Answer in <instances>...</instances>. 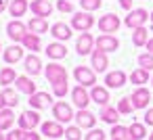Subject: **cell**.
I'll return each instance as SVG.
<instances>
[{"instance_id": "cell-1", "label": "cell", "mask_w": 153, "mask_h": 140, "mask_svg": "<svg viewBox=\"0 0 153 140\" xmlns=\"http://www.w3.org/2000/svg\"><path fill=\"white\" fill-rule=\"evenodd\" d=\"M149 13L145 11V9H132L128 15H126V19H124V25L126 27H130V29H136V27H145V23L149 21Z\"/></svg>"}, {"instance_id": "cell-2", "label": "cell", "mask_w": 153, "mask_h": 140, "mask_svg": "<svg viewBox=\"0 0 153 140\" xmlns=\"http://www.w3.org/2000/svg\"><path fill=\"white\" fill-rule=\"evenodd\" d=\"M94 73H97L94 69L84 67V65H80V67L74 69V77H76V82H78L80 86H86V88L97 84V75H94Z\"/></svg>"}, {"instance_id": "cell-3", "label": "cell", "mask_w": 153, "mask_h": 140, "mask_svg": "<svg viewBox=\"0 0 153 140\" xmlns=\"http://www.w3.org/2000/svg\"><path fill=\"white\" fill-rule=\"evenodd\" d=\"M53 117H55L59 123H67V121L76 119V113H74V109H71L65 100H59V102H55V107H53Z\"/></svg>"}, {"instance_id": "cell-4", "label": "cell", "mask_w": 153, "mask_h": 140, "mask_svg": "<svg viewBox=\"0 0 153 140\" xmlns=\"http://www.w3.org/2000/svg\"><path fill=\"white\" fill-rule=\"evenodd\" d=\"M92 25H94V17L88 11H80L71 17V27L78 29V32H88Z\"/></svg>"}, {"instance_id": "cell-5", "label": "cell", "mask_w": 153, "mask_h": 140, "mask_svg": "<svg viewBox=\"0 0 153 140\" xmlns=\"http://www.w3.org/2000/svg\"><path fill=\"white\" fill-rule=\"evenodd\" d=\"M94 46H97V50H103V52H115L120 48V40L113 34H103L94 40Z\"/></svg>"}, {"instance_id": "cell-6", "label": "cell", "mask_w": 153, "mask_h": 140, "mask_svg": "<svg viewBox=\"0 0 153 140\" xmlns=\"http://www.w3.org/2000/svg\"><path fill=\"white\" fill-rule=\"evenodd\" d=\"M44 75L51 84H59V82H67V71L63 65L59 63H48V67L44 69Z\"/></svg>"}, {"instance_id": "cell-7", "label": "cell", "mask_w": 153, "mask_h": 140, "mask_svg": "<svg viewBox=\"0 0 153 140\" xmlns=\"http://www.w3.org/2000/svg\"><path fill=\"white\" fill-rule=\"evenodd\" d=\"M7 36L17 44V42H23V38L27 36V25L25 23H21L19 19H15V21H11L9 25H7Z\"/></svg>"}, {"instance_id": "cell-8", "label": "cell", "mask_w": 153, "mask_h": 140, "mask_svg": "<svg viewBox=\"0 0 153 140\" xmlns=\"http://www.w3.org/2000/svg\"><path fill=\"white\" fill-rule=\"evenodd\" d=\"M92 50H94V38L88 32H82L80 38L76 40V52L80 57H86V55H92Z\"/></svg>"}, {"instance_id": "cell-9", "label": "cell", "mask_w": 153, "mask_h": 140, "mask_svg": "<svg viewBox=\"0 0 153 140\" xmlns=\"http://www.w3.org/2000/svg\"><path fill=\"white\" fill-rule=\"evenodd\" d=\"M120 17L117 15H113V13H107V15H103L101 19H99V29L103 32V34H115L117 29H120Z\"/></svg>"}, {"instance_id": "cell-10", "label": "cell", "mask_w": 153, "mask_h": 140, "mask_svg": "<svg viewBox=\"0 0 153 140\" xmlns=\"http://www.w3.org/2000/svg\"><path fill=\"white\" fill-rule=\"evenodd\" d=\"M38 125H40V115H38L36 111H23V113L19 115V127H21V130L30 132V130H34V127H38Z\"/></svg>"}, {"instance_id": "cell-11", "label": "cell", "mask_w": 153, "mask_h": 140, "mask_svg": "<svg viewBox=\"0 0 153 140\" xmlns=\"http://www.w3.org/2000/svg\"><path fill=\"white\" fill-rule=\"evenodd\" d=\"M71 100H74V105H76L78 109H86L92 98H90V94L86 92V86H80V84H78V86L71 90Z\"/></svg>"}, {"instance_id": "cell-12", "label": "cell", "mask_w": 153, "mask_h": 140, "mask_svg": "<svg viewBox=\"0 0 153 140\" xmlns=\"http://www.w3.org/2000/svg\"><path fill=\"white\" fill-rule=\"evenodd\" d=\"M132 105H134V109H147L149 107V100H151V92L147 90V88H143V86H138L134 92H132Z\"/></svg>"}, {"instance_id": "cell-13", "label": "cell", "mask_w": 153, "mask_h": 140, "mask_svg": "<svg viewBox=\"0 0 153 140\" xmlns=\"http://www.w3.org/2000/svg\"><path fill=\"white\" fill-rule=\"evenodd\" d=\"M90 67L94 69V71H99V73H103V71H107V67H109V59H107V52H103V50H92V55H90Z\"/></svg>"}, {"instance_id": "cell-14", "label": "cell", "mask_w": 153, "mask_h": 140, "mask_svg": "<svg viewBox=\"0 0 153 140\" xmlns=\"http://www.w3.org/2000/svg\"><path fill=\"white\" fill-rule=\"evenodd\" d=\"M30 9H32V13L36 15V17H51V13H53V4H51V0H32V4H30Z\"/></svg>"}, {"instance_id": "cell-15", "label": "cell", "mask_w": 153, "mask_h": 140, "mask_svg": "<svg viewBox=\"0 0 153 140\" xmlns=\"http://www.w3.org/2000/svg\"><path fill=\"white\" fill-rule=\"evenodd\" d=\"M76 123L82 127V130H92L94 127V123H97V115H92L88 109H80L78 113H76Z\"/></svg>"}, {"instance_id": "cell-16", "label": "cell", "mask_w": 153, "mask_h": 140, "mask_svg": "<svg viewBox=\"0 0 153 140\" xmlns=\"http://www.w3.org/2000/svg\"><path fill=\"white\" fill-rule=\"evenodd\" d=\"M42 134L46 138H61V136H65V127L59 121H44L42 123Z\"/></svg>"}, {"instance_id": "cell-17", "label": "cell", "mask_w": 153, "mask_h": 140, "mask_svg": "<svg viewBox=\"0 0 153 140\" xmlns=\"http://www.w3.org/2000/svg\"><path fill=\"white\" fill-rule=\"evenodd\" d=\"M126 80H128V75L124 73V71H109L107 75H105V86L107 88H122L124 84H126Z\"/></svg>"}, {"instance_id": "cell-18", "label": "cell", "mask_w": 153, "mask_h": 140, "mask_svg": "<svg viewBox=\"0 0 153 140\" xmlns=\"http://www.w3.org/2000/svg\"><path fill=\"white\" fill-rule=\"evenodd\" d=\"M46 57L48 59H55V61H59V59H65L67 57V46L65 44H61V42H51L48 46H46Z\"/></svg>"}, {"instance_id": "cell-19", "label": "cell", "mask_w": 153, "mask_h": 140, "mask_svg": "<svg viewBox=\"0 0 153 140\" xmlns=\"http://www.w3.org/2000/svg\"><path fill=\"white\" fill-rule=\"evenodd\" d=\"M15 88L19 90V92H23V94H34V92H38L36 90V84H34V80L30 77V75H19L17 80H15Z\"/></svg>"}, {"instance_id": "cell-20", "label": "cell", "mask_w": 153, "mask_h": 140, "mask_svg": "<svg viewBox=\"0 0 153 140\" xmlns=\"http://www.w3.org/2000/svg\"><path fill=\"white\" fill-rule=\"evenodd\" d=\"M51 102H53V96H51L48 92H34V94L30 96L32 109H46Z\"/></svg>"}, {"instance_id": "cell-21", "label": "cell", "mask_w": 153, "mask_h": 140, "mask_svg": "<svg viewBox=\"0 0 153 140\" xmlns=\"http://www.w3.org/2000/svg\"><path fill=\"white\" fill-rule=\"evenodd\" d=\"M71 25H67V23H63V21H57L53 27H51V34L57 38V40H69L71 38Z\"/></svg>"}, {"instance_id": "cell-22", "label": "cell", "mask_w": 153, "mask_h": 140, "mask_svg": "<svg viewBox=\"0 0 153 140\" xmlns=\"http://www.w3.org/2000/svg\"><path fill=\"white\" fill-rule=\"evenodd\" d=\"M27 9H30V2H27V0H11V4H9V13H11V17H15V19L23 17V15L27 13Z\"/></svg>"}, {"instance_id": "cell-23", "label": "cell", "mask_w": 153, "mask_h": 140, "mask_svg": "<svg viewBox=\"0 0 153 140\" xmlns=\"http://www.w3.org/2000/svg\"><path fill=\"white\" fill-rule=\"evenodd\" d=\"M27 29L32 32V34H46L48 32V21L44 19V17H32L30 21H27Z\"/></svg>"}, {"instance_id": "cell-24", "label": "cell", "mask_w": 153, "mask_h": 140, "mask_svg": "<svg viewBox=\"0 0 153 140\" xmlns=\"http://www.w3.org/2000/svg\"><path fill=\"white\" fill-rule=\"evenodd\" d=\"M2 57H4V61H7L9 65H13V63H17V61H21V59H23V48H21V46H17V44H11L9 48H4Z\"/></svg>"}, {"instance_id": "cell-25", "label": "cell", "mask_w": 153, "mask_h": 140, "mask_svg": "<svg viewBox=\"0 0 153 140\" xmlns=\"http://www.w3.org/2000/svg\"><path fill=\"white\" fill-rule=\"evenodd\" d=\"M90 98H92V102L105 107V105L109 102V90L103 88V86H92V90H90Z\"/></svg>"}, {"instance_id": "cell-26", "label": "cell", "mask_w": 153, "mask_h": 140, "mask_svg": "<svg viewBox=\"0 0 153 140\" xmlns=\"http://www.w3.org/2000/svg\"><path fill=\"white\" fill-rule=\"evenodd\" d=\"M23 48L25 50H32V52H38L40 48H42V40H40V36L38 34H32V32H27V36L23 38Z\"/></svg>"}, {"instance_id": "cell-27", "label": "cell", "mask_w": 153, "mask_h": 140, "mask_svg": "<svg viewBox=\"0 0 153 140\" xmlns=\"http://www.w3.org/2000/svg\"><path fill=\"white\" fill-rule=\"evenodd\" d=\"M15 123V113H13V109H9V107H4V109H0V130H11V125Z\"/></svg>"}, {"instance_id": "cell-28", "label": "cell", "mask_w": 153, "mask_h": 140, "mask_svg": "<svg viewBox=\"0 0 153 140\" xmlns=\"http://www.w3.org/2000/svg\"><path fill=\"white\" fill-rule=\"evenodd\" d=\"M25 71L34 77V75H38L40 71H42V61L36 57V55H30V57H25Z\"/></svg>"}, {"instance_id": "cell-29", "label": "cell", "mask_w": 153, "mask_h": 140, "mask_svg": "<svg viewBox=\"0 0 153 140\" xmlns=\"http://www.w3.org/2000/svg\"><path fill=\"white\" fill-rule=\"evenodd\" d=\"M99 117H101L105 123L115 125V123H117V119H120V111H117L115 107H107V105H105V107L101 109V115H99Z\"/></svg>"}, {"instance_id": "cell-30", "label": "cell", "mask_w": 153, "mask_h": 140, "mask_svg": "<svg viewBox=\"0 0 153 140\" xmlns=\"http://www.w3.org/2000/svg\"><path fill=\"white\" fill-rule=\"evenodd\" d=\"M147 42H149V32H147V27H136V29H132V44H134V46H147Z\"/></svg>"}, {"instance_id": "cell-31", "label": "cell", "mask_w": 153, "mask_h": 140, "mask_svg": "<svg viewBox=\"0 0 153 140\" xmlns=\"http://www.w3.org/2000/svg\"><path fill=\"white\" fill-rule=\"evenodd\" d=\"M130 82H132L134 86H143V84H147V82H149V71L143 69V67L134 69V71L130 73Z\"/></svg>"}, {"instance_id": "cell-32", "label": "cell", "mask_w": 153, "mask_h": 140, "mask_svg": "<svg viewBox=\"0 0 153 140\" xmlns=\"http://www.w3.org/2000/svg\"><path fill=\"white\" fill-rule=\"evenodd\" d=\"M111 140H132L130 130L124 127V125H120V123H115V125L111 127Z\"/></svg>"}, {"instance_id": "cell-33", "label": "cell", "mask_w": 153, "mask_h": 140, "mask_svg": "<svg viewBox=\"0 0 153 140\" xmlns=\"http://www.w3.org/2000/svg\"><path fill=\"white\" fill-rule=\"evenodd\" d=\"M2 100H4V105L9 107V109H13V107H17V102H19V96H17V92L15 90H11V88H4L2 92Z\"/></svg>"}, {"instance_id": "cell-34", "label": "cell", "mask_w": 153, "mask_h": 140, "mask_svg": "<svg viewBox=\"0 0 153 140\" xmlns=\"http://www.w3.org/2000/svg\"><path fill=\"white\" fill-rule=\"evenodd\" d=\"M19 75L15 73V69H11V67H4L2 71H0V84L2 86H9V84H15V80H17Z\"/></svg>"}, {"instance_id": "cell-35", "label": "cell", "mask_w": 153, "mask_h": 140, "mask_svg": "<svg viewBox=\"0 0 153 140\" xmlns=\"http://www.w3.org/2000/svg\"><path fill=\"white\" fill-rule=\"evenodd\" d=\"M117 111H120V115H130V113L134 111L132 98H130V96H124V98H120V102H117Z\"/></svg>"}, {"instance_id": "cell-36", "label": "cell", "mask_w": 153, "mask_h": 140, "mask_svg": "<svg viewBox=\"0 0 153 140\" xmlns=\"http://www.w3.org/2000/svg\"><path fill=\"white\" fill-rule=\"evenodd\" d=\"M128 130H130L132 140H143V138L147 136V127H145V123H132Z\"/></svg>"}, {"instance_id": "cell-37", "label": "cell", "mask_w": 153, "mask_h": 140, "mask_svg": "<svg viewBox=\"0 0 153 140\" xmlns=\"http://www.w3.org/2000/svg\"><path fill=\"white\" fill-rule=\"evenodd\" d=\"M136 63H138V67L151 71V69H153V55H151V52H143V55H138Z\"/></svg>"}, {"instance_id": "cell-38", "label": "cell", "mask_w": 153, "mask_h": 140, "mask_svg": "<svg viewBox=\"0 0 153 140\" xmlns=\"http://www.w3.org/2000/svg\"><path fill=\"white\" fill-rule=\"evenodd\" d=\"M65 138H67V140H82V127H80V125H69V127H65Z\"/></svg>"}, {"instance_id": "cell-39", "label": "cell", "mask_w": 153, "mask_h": 140, "mask_svg": "<svg viewBox=\"0 0 153 140\" xmlns=\"http://www.w3.org/2000/svg\"><path fill=\"white\" fill-rule=\"evenodd\" d=\"M80 4H82V11L92 13V11H99V9H101L103 0H80Z\"/></svg>"}, {"instance_id": "cell-40", "label": "cell", "mask_w": 153, "mask_h": 140, "mask_svg": "<svg viewBox=\"0 0 153 140\" xmlns=\"http://www.w3.org/2000/svg\"><path fill=\"white\" fill-rule=\"evenodd\" d=\"M67 82H59V84H53V94L55 96H59V98H63L65 94H67Z\"/></svg>"}, {"instance_id": "cell-41", "label": "cell", "mask_w": 153, "mask_h": 140, "mask_svg": "<svg viewBox=\"0 0 153 140\" xmlns=\"http://www.w3.org/2000/svg\"><path fill=\"white\" fill-rule=\"evenodd\" d=\"M84 140H105V132H103V130H94V127H92V130L84 136Z\"/></svg>"}, {"instance_id": "cell-42", "label": "cell", "mask_w": 153, "mask_h": 140, "mask_svg": "<svg viewBox=\"0 0 153 140\" xmlns=\"http://www.w3.org/2000/svg\"><path fill=\"white\" fill-rule=\"evenodd\" d=\"M23 134H25V130H21V127L11 130V132L7 134V140H23Z\"/></svg>"}, {"instance_id": "cell-43", "label": "cell", "mask_w": 153, "mask_h": 140, "mask_svg": "<svg viewBox=\"0 0 153 140\" xmlns=\"http://www.w3.org/2000/svg\"><path fill=\"white\" fill-rule=\"evenodd\" d=\"M57 9H59L61 13H71V11H74V4L69 2V0H59V2H57Z\"/></svg>"}, {"instance_id": "cell-44", "label": "cell", "mask_w": 153, "mask_h": 140, "mask_svg": "<svg viewBox=\"0 0 153 140\" xmlns=\"http://www.w3.org/2000/svg\"><path fill=\"white\" fill-rule=\"evenodd\" d=\"M23 140H40V134H36L34 130H30V132L23 134Z\"/></svg>"}, {"instance_id": "cell-45", "label": "cell", "mask_w": 153, "mask_h": 140, "mask_svg": "<svg viewBox=\"0 0 153 140\" xmlns=\"http://www.w3.org/2000/svg\"><path fill=\"white\" fill-rule=\"evenodd\" d=\"M145 125H153V109H147V113H145Z\"/></svg>"}, {"instance_id": "cell-46", "label": "cell", "mask_w": 153, "mask_h": 140, "mask_svg": "<svg viewBox=\"0 0 153 140\" xmlns=\"http://www.w3.org/2000/svg\"><path fill=\"white\" fill-rule=\"evenodd\" d=\"M132 2H134V0H120V7L124 11H132Z\"/></svg>"}, {"instance_id": "cell-47", "label": "cell", "mask_w": 153, "mask_h": 140, "mask_svg": "<svg viewBox=\"0 0 153 140\" xmlns=\"http://www.w3.org/2000/svg\"><path fill=\"white\" fill-rule=\"evenodd\" d=\"M9 4H11V0H0V13H2L4 9H9Z\"/></svg>"}, {"instance_id": "cell-48", "label": "cell", "mask_w": 153, "mask_h": 140, "mask_svg": "<svg viewBox=\"0 0 153 140\" xmlns=\"http://www.w3.org/2000/svg\"><path fill=\"white\" fill-rule=\"evenodd\" d=\"M147 52L153 55V38H149V42H147Z\"/></svg>"}, {"instance_id": "cell-49", "label": "cell", "mask_w": 153, "mask_h": 140, "mask_svg": "<svg viewBox=\"0 0 153 140\" xmlns=\"http://www.w3.org/2000/svg\"><path fill=\"white\" fill-rule=\"evenodd\" d=\"M7 105H4V100H2V94H0V109H4Z\"/></svg>"}, {"instance_id": "cell-50", "label": "cell", "mask_w": 153, "mask_h": 140, "mask_svg": "<svg viewBox=\"0 0 153 140\" xmlns=\"http://www.w3.org/2000/svg\"><path fill=\"white\" fill-rule=\"evenodd\" d=\"M0 140H7V134H2V130H0Z\"/></svg>"}, {"instance_id": "cell-51", "label": "cell", "mask_w": 153, "mask_h": 140, "mask_svg": "<svg viewBox=\"0 0 153 140\" xmlns=\"http://www.w3.org/2000/svg\"><path fill=\"white\" fill-rule=\"evenodd\" d=\"M149 19H151V23H153V13H151V17H149Z\"/></svg>"}, {"instance_id": "cell-52", "label": "cell", "mask_w": 153, "mask_h": 140, "mask_svg": "<svg viewBox=\"0 0 153 140\" xmlns=\"http://www.w3.org/2000/svg\"><path fill=\"white\" fill-rule=\"evenodd\" d=\"M149 140H153V134H149Z\"/></svg>"}, {"instance_id": "cell-53", "label": "cell", "mask_w": 153, "mask_h": 140, "mask_svg": "<svg viewBox=\"0 0 153 140\" xmlns=\"http://www.w3.org/2000/svg\"><path fill=\"white\" fill-rule=\"evenodd\" d=\"M0 50H2V46H0Z\"/></svg>"}]
</instances>
